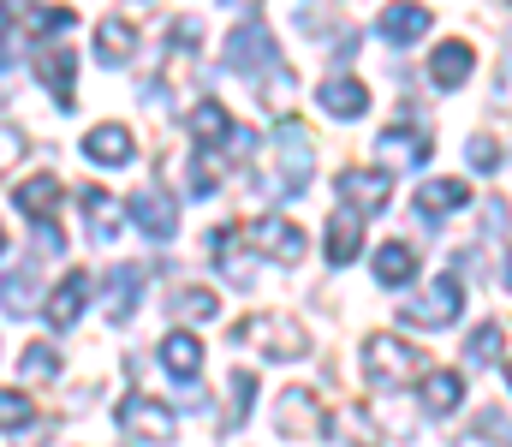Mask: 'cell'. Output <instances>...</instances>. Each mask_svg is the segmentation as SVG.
Returning a JSON list of instances; mask_svg holds the SVG:
<instances>
[{
  "label": "cell",
  "mask_w": 512,
  "mask_h": 447,
  "mask_svg": "<svg viewBox=\"0 0 512 447\" xmlns=\"http://www.w3.org/2000/svg\"><path fill=\"white\" fill-rule=\"evenodd\" d=\"M268 149H274V179H268V191L298 197V191L310 185V167H316V149H310V132L298 126V114H280V126L268 132Z\"/></svg>",
  "instance_id": "obj_1"
},
{
  "label": "cell",
  "mask_w": 512,
  "mask_h": 447,
  "mask_svg": "<svg viewBox=\"0 0 512 447\" xmlns=\"http://www.w3.org/2000/svg\"><path fill=\"white\" fill-rule=\"evenodd\" d=\"M477 436H483V442H512V418H507V412H495V406H483Z\"/></svg>",
  "instance_id": "obj_34"
},
{
  "label": "cell",
  "mask_w": 512,
  "mask_h": 447,
  "mask_svg": "<svg viewBox=\"0 0 512 447\" xmlns=\"http://www.w3.org/2000/svg\"><path fill=\"white\" fill-rule=\"evenodd\" d=\"M376 30H382V42H393V48H411V42H423V30H435V18L417 0H393V6H382Z\"/></svg>",
  "instance_id": "obj_15"
},
{
  "label": "cell",
  "mask_w": 512,
  "mask_h": 447,
  "mask_svg": "<svg viewBox=\"0 0 512 447\" xmlns=\"http://www.w3.org/2000/svg\"><path fill=\"white\" fill-rule=\"evenodd\" d=\"M274 430L292 436V442H322V436H334V418L316 406L310 388H286V394L274 400Z\"/></svg>",
  "instance_id": "obj_4"
},
{
  "label": "cell",
  "mask_w": 512,
  "mask_h": 447,
  "mask_svg": "<svg viewBox=\"0 0 512 447\" xmlns=\"http://www.w3.org/2000/svg\"><path fill=\"white\" fill-rule=\"evenodd\" d=\"M411 275H417L411 245H399V239H393V245H382V251H376V281H382V287H405Z\"/></svg>",
  "instance_id": "obj_28"
},
{
  "label": "cell",
  "mask_w": 512,
  "mask_h": 447,
  "mask_svg": "<svg viewBox=\"0 0 512 447\" xmlns=\"http://www.w3.org/2000/svg\"><path fill=\"white\" fill-rule=\"evenodd\" d=\"M251 400H256V376H251V370H233V406L221 412V424L233 430V424H239V418L251 412Z\"/></svg>",
  "instance_id": "obj_32"
},
{
  "label": "cell",
  "mask_w": 512,
  "mask_h": 447,
  "mask_svg": "<svg viewBox=\"0 0 512 447\" xmlns=\"http://www.w3.org/2000/svg\"><path fill=\"white\" fill-rule=\"evenodd\" d=\"M0 251H6V227H0Z\"/></svg>",
  "instance_id": "obj_43"
},
{
  "label": "cell",
  "mask_w": 512,
  "mask_h": 447,
  "mask_svg": "<svg viewBox=\"0 0 512 447\" xmlns=\"http://www.w3.org/2000/svg\"><path fill=\"white\" fill-rule=\"evenodd\" d=\"M24 376H36V382H48V376H60V352H54L48 340H36V346H24Z\"/></svg>",
  "instance_id": "obj_33"
},
{
  "label": "cell",
  "mask_w": 512,
  "mask_h": 447,
  "mask_svg": "<svg viewBox=\"0 0 512 447\" xmlns=\"http://www.w3.org/2000/svg\"><path fill=\"white\" fill-rule=\"evenodd\" d=\"M507 287H512V251H507Z\"/></svg>",
  "instance_id": "obj_42"
},
{
  "label": "cell",
  "mask_w": 512,
  "mask_h": 447,
  "mask_svg": "<svg viewBox=\"0 0 512 447\" xmlns=\"http://www.w3.org/2000/svg\"><path fill=\"white\" fill-rule=\"evenodd\" d=\"M233 340L251 346V352H262V358H274V364L310 352V334H304V322H292V316H251V322L233 328Z\"/></svg>",
  "instance_id": "obj_3"
},
{
  "label": "cell",
  "mask_w": 512,
  "mask_h": 447,
  "mask_svg": "<svg viewBox=\"0 0 512 447\" xmlns=\"http://www.w3.org/2000/svg\"><path fill=\"white\" fill-rule=\"evenodd\" d=\"M471 66H477L471 42H441V48L429 54V78H435L441 90H459V84L471 78Z\"/></svg>",
  "instance_id": "obj_19"
},
{
  "label": "cell",
  "mask_w": 512,
  "mask_h": 447,
  "mask_svg": "<svg viewBox=\"0 0 512 447\" xmlns=\"http://www.w3.org/2000/svg\"><path fill=\"white\" fill-rule=\"evenodd\" d=\"M36 287H42V263H24L12 281H0V304H6V316H30Z\"/></svg>",
  "instance_id": "obj_25"
},
{
  "label": "cell",
  "mask_w": 512,
  "mask_h": 447,
  "mask_svg": "<svg viewBox=\"0 0 512 447\" xmlns=\"http://www.w3.org/2000/svg\"><path fill=\"white\" fill-rule=\"evenodd\" d=\"M78 203H84V215H90V239H102V245H108V239L120 233V215H114V197H108L102 185H84V197H78Z\"/></svg>",
  "instance_id": "obj_26"
},
{
  "label": "cell",
  "mask_w": 512,
  "mask_h": 447,
  "mask_svg": "<svg viewBox=\"0 0 512 447\" xmlns=\"http://www.w3.org/2000/svg\"><path fill=\"white\" fill-rule=\"evenodd\" d=\"M131 149H137V144H131L126 126H96V132L84 138V155H90V161H102V167H126Z\"/></svg>",
  "instance_id": "obj_23"
},
{
  "label": "cell",
  "mask_w": 512,
  "mask_h": 447,
  "mask_svg": "<svg viewBox=\"0 0 512 447\" xmlns=\"http://www.w3.org/2000/svg\"><path fill=\"white\" fill-rule=\"evenodd\" d=\"M465 400V376L459 370H435V376H423V406L441 418V412H453Z\"/></svg>",
  "instance_id": "obj_27"
},
{
  "label": "cell",
  "mask_w": 512,
  "mask_h": 447,
  "mask_svg": "<svg viewBox=\"0 0 512 447\" xmlns=\"http://www.w3.org/2000/svg\"><path fill=\"white\" fill-rule=\"evenodd\" d=\"M60 30H72V6H42L36 12V36H54L60 42Z\"/></svg>",
  "instance_id": "obj_35"
},
{
  "label": "cell",
  "mask_w": 512,
  "mask_h": 447,
  "mask_svg": "<svg viewBox=\"0 0 512 447\" xmlns=\"http://www.w3.org/2000/svg\"><path fill=\"white\" fill-rule=\"evenodd\" d=\"M131 221H137V233L155 239V245H167V239L179 233V209H173V197H167L161 185H137V191H131Z\"/></svg>",
  "instance_id": "obj_8"
},
{
  "label": "cell",
  "mask_w": 512,
  "mask_h": 447,
  "mask_svg": "<svg viewBox=\"0 0 512 447\" xmlns=\"http://www.w3.org/2000/svg\"><path fill=\"white\" fill-rule=\"evenodd\" d=\"M191 138L209 144V149H233V155H251L256 149V138L233 126V114H227L221 102H197V108H191Z\"/></svg>",
  "instance_id": "obj_7"
},
{
  "label": "cell",
  "mask_w": 512,
  "mask_h": 447,
  "mask_svg": "<svg viewBox=\"0 0 512 447\" xmlns=\"http://www.w3.org/2000/svg\"><path fill=\"white\" fill-rule=\"evenodd\" d=\"M36 424V406H30V394H18V388H0V430L6 436H24Z\"/></svg>",
  "instance_id": "obj_29"
},
{
  "label": "cell",
  "mask_w": 512,
  "mask_h": 447,
  "mask_svg": "<svg viewBox=\"0 0 512 447\" xmlns=\"http://www.w3.org/2000/svg\"><path fill=\"white\" fill-rule=\"evenodd\" d=\"M495 108L512 114V42H507V60H501V84H495Z\"/></svg>",
  "instance_id": "obj_38"
},
{
  "label": "cell",
  "mask_w": 512,
  "mask_h": 447,
  "mask_svg": "<svg viewBox=\"0 0 512 447\" xmlns=\"http://www.w3.org/2000/svg\"><path fill=\"white\" fill-rule=\"evenodd\" d=\"M6 30H12V12H6V0H0V66H6Z\"/></svg>",
  "instance_id": "obj_40"
},
{
  "label": "cell",
  "mask_w": 512,
  "mask_h": 447,
  "mask_svg": "<svg viewBox=\"0 0 512 447\" xmlns=\"http://www.w3.org/2000/svg\"><path fill=\"white\" fill-rule=\"evenodd\" d=\"M149 275H155V269H143V263H114L108 281H102V316H108V322H131V316H137V293H143Z\"/></svg>",
  "instance_id": "obj_11"
},
{
  "label": "cell",
  "mask_w": 512,
  "mask_h": 447,
  "mask_svg": "<svg viewBox=\"0 0 512 447\" xmlns=\"http://www.w3.org/2000/svg\"><path fill=\"white\" fill-rule=\"evenodd\" d=\"M364 370L376 388H399V382H423L429 376V358L417 346H405L399 334H370L364 340Z\"/></svg>",
  "instance_id": "obj_2"
},
{
  "label": "cell",
  "mask_w": 512,
  "mask_h": 447,
  "mask_svg": "<svg viewBox=\"0 0 512 447\" xmlns=\"http://www.w3.org/2000/svg\"><path fill=\"white\" fill-rule=\"evenodd\" d=\"M227 6H233V12H256V6H262V0H227Z\"/></svg>",
  "instance_id": "obj_41"
},
{
  "label": "cell",
  "mask_w": 512,
  "mask_h": 447,
  "mask_svg": "<svg viewBox=\"0 0 512 447\" xmlns=\"http://www.w3.org/2000/svg\"><path fill=\"white\" fill-rule=\"evenodd\" d=\"M316 96H322V108H328L334 120H364V114H370V90H364L358 78H328Z\"/></svg>",
  "instance_id": "obj_20"
},
{
  "label": "cell",
  "mask_w": 512,
  "mask_h": 447,
  "mask_svg": "<svg viewBox=\"0 0 512 447\" xmlns=\"http://www.w3.org/2000/svg\"><path fill=\"white\" fill-rule=\"evenodd\" d=\"M334 191H340V203H346V209H358V215H382V209H387V197H393V173L346 167V173L334 179Z\"/></svg>",
  "instance_id": "obj_9"
},
{
  "label": "cell",
  "mask_w": 512,
  "mask_h": 447,
  "mask_svg": "<svg viewBox=\"0 0 512 447\" xmlns=\"http://www.w3.org/2000/svg\"><path fill=\"white\" fill-rule=\"evenodd\" d=\"M376 149H382L387 167H423V161L435 155V132L405 120V126H387L382 138H376Z\"/></svg>",
  "instance_id": "obj_13"
},
{
  "label": "cell",
  "mask_w": 512,
  "mask_h": 447,
  "mask_svg": "<svg viewBox=\"0 0 512 447\" xmlns=\"http://www.w3.org/2000/svg\"><path fill=\"white\" fill-rule=\"evenodd\" d=\"M221 310V298L209 293V287H179L173 293V316H185V322H209Z\"/></svg>",
  "instance_id": "obj_30"
},
{
  "label": "cell",
  "mask_w": 512,
  "mask_h": 447,
  "mask_svg": "<svg viewBox=\"0 0 512 447\" xmlns=\"http://www.w3.org/2000/svg\"><path fill=\"white\" fill-rule=\"evenodd\" d=\"M131 54H137V30H131L126 18H102V24H96V60L126 66Z\"/></svg>",
  "instance_id": "obj_22"
},
{
  "label": "cell",
  "mask_w": 512,
  "mask_h": 447,
  "mask_svg": "<svg viewBox=\"0 0 512 447\" xmlns=\"http://www.w3.org/2000/svg\"><path fill=\"white\" fill-rule=\"evenodd\" d=\"M399 316H405L411 328H447V322L459 316V275H441L435 287H423Z\"/></svg>",
  "instance_id": "obj_10"
},
{
  "label": "cell",
  "mask_w": 512,
  "mask_h": 447,
  "mask_svg": "<svg viewBox=\"0 0 512 447\" xmlns=\"http://www.w3.org/2000/svg\"><path fill=\"white\" fill-rule=\"evenodd\" d=\"M90 293H96V275H90V269H72V275L48 293V304H42V322H48V328H72V322L84 316V298H90Z\"/></svg>",
  "instance_id": "obj_14"
},
{
  "label": "cell",
  "mask_w": 512,
  "mask_h": 447,
  "mask_svg": "<svg viewBox=\"0 0 512 447\" xmlns=\"http://www.w3.org/2000/svg\"><path fill=\"white\" fill-rule=\"evenodd\" d=\"M18 155H24V132H18V126H0V173H6Z\"/></svg>",
  "instance_id": "obj_37"
},
{
  "label": "cell",
  "mask_w": 512,
  "mask_h": 447,
  "mask_svg": "<svg viewBox=\"0 0 512 447\" xmlns=\"http://www.w3.org/2000/svg\"><path fill=\"white\" fill-rule=\"evenodd\" d=\"M507 382H512V364H507Z\"/></svg>",
  "instance_id": "obj_44"
},
{
  "label": "cell",
  "mask_w": 512,
  "mask_h": 447,
  "mask_svg": "<svg viewBox=\"0 0 512 447\" xmlns=\"http://www.w3.org/2000/svg\"><path fill=\"white\" fill-rule=\"evenodd\" d=\"M36 72H42V84L54 90V102H60V108H72V54H66L60 42L36 54Z\"/></svg>",
  "instance_id": "obj_24"
},
{
  "label": "cell",
  "mask_w": 512,
  "mask_h": 447,
  "mask_svg": "<svg viewBox=\"0 0 512 447\" xmlns=\"http://www.w3.org/2000/svg\"><path fill=\"white\" fill-rule=\"evenodd\" d=\"M155 358H161V370H167V376H173L179 388L203 376V346H197V334H167Z\"/></svg>",
  "instance_id": "obj_16"
},
{
  "label": "cell",
  "mask_w": 512,
  "mask_h": 447,
  "mask_svg": "<svg viewBox=\"0 0 512 447\" xmlns=\"http://www.w3.org/2000/svg\"><path fill=\"white\" fill-rule=\"evenodd\" d=\"M465 203H471V185H465V179H429V185L417 191V215H423L429 227H435L441 215L465 209Z\"/></svg>",
  "instance_id": "obj_18"
},
{
  "label": "cell",
  "mask_w": 512,
  "mask_h": 447,
  "mask_svg": "<svg viewBox=\"0 0 512 447\" xmlns=\"http://www.w3.org/2000/svg\"><path fill=\"white\" fill-rule=\"evenodd\" d=\"M114 418H120V430H126L131 442H155V447H167L173 442V430H179L173 412H167L161 400H149V394H126Z\"/></svg>",
  "instance_id": "obj_6"
},
{
  "label": "cell",
  "mask_w": 512,
  "mask_h": 447,
  "mask_svg": "<svg viewBox=\"0 0 512 447\" xmlns=\"http://www.w3.org/2000/svg\"><path fill=\"white\" fill-rule=\"evenodd\" d=\"M501 346H507V340H501V322H483V328L465 340V358H471V364H495Z\"/></svg>",
  "instance_id": "obj_31"
},
{
  "label": "cell",
  "mask_w": 512,
  "mask_h": 447,
  "mask_svg": "<svg viewBox=\"0 0 512 447\" xmlns=\"http://www.w3.org/2000/svg\"><path fill=\"white\" fill-rule=\"evenodd\" d=\"M245 245L262 251V257H274L280 269H298V263H304V251H310L304 227H298V221H286V215H262V221H251Z\"/></svg>",
  "instance_id": "obj_5"
},
{
  "label": "cell",
  "mask_w": 512,
  "mask_h": 447,
  "mask_svg": "<svg viewBox=\"0 0 512 447\" xmlns=\"http://www.w3.org/2000/svg\"><path fill=\"white\" fill-rule=\"evenodd\" d=\"M197 42H203V30L191 18H173V48H197Z\"/></svg>",
  "instance_id": "obj_39"
},
{
  "label": "cell",
  "mask_w": 512,
  "mask_h": 447,
  "mask_svg": "<svg viewBox=\"0 0 512 447\" xmlns=\"http://www.w3.org/2000/svg\"><path fill=\"white\" fill-rule=\"evenodd\" d=\"M227 66L245 72V78L274 72V66H280V48H274V36H268L262 24H245V30H233V42H227Z\"/></svg>",
  "instance_id": "obj_12"
},
{
  "label": "cell",
  "mask_w": 512,
  "mask_h": 447,
  "mask_svg": "<svg viewBox=\"0 0 512 447\" xmlns=\"http://www.w3.org/2000/svg\"><path fill=\"white\" fill-rule=\"evenodd\" d=\"M358 245H364V215H358V209L334 215V221H328V263L346 269V263L358 257Z\"/></svg>",
  "instance_id": "obj_21"
},
{
  "label": "cell",
  "mask_w": 512,
  "mask_h": 447,
  "mask_svg": "<svg viewBox=\"0 0 512 447\" xmlns=\"http://www.w3.org/2000/svg\"><path fill=\"white\" fill-rule=\"evenodd\" d=\"M465 155H471V167H483V173H489V167L501 161V144H495V138H471V144H465Z\"/></svg>",
  "instance_id": "obj_36"
},
{
  "label": "cell",
  "mask_w": 512,
  "mask_h": 447,
  "mask_svg": "<svg viewBox=\"0 0 512 447\" xmlns=\"http://www.w3.org/2000/svg\"><path fill=\"white\" fill-rule=\"evenodd\" d=\"M12 209H18V215H30V221H54V209H60V179H54V173L24 179V185L12 191Z\"/></svg>",
  "instance_id": "obj_17"
}]
</instances>
